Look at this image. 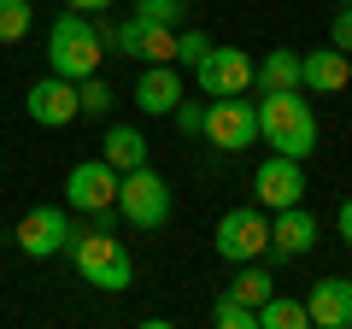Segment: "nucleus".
<instances>
[{
	"instance_id": "21",
	"label": "nucleus",
	"mask_w": 352,
	"mask_h": 329,
	"mask_svg": "<svg viewBox=\"0 0 352 329\" xmlns=\"http://www.w3.org/2000/svg\"><path fill=\"white\" fill-rule=\"evenodd\" d=\"M76 106H82V118H106L112 112V83H106L100 71L82 76V83H76Z\"/></svg>"
},
{
	"instance_id": "26",
	"label": "nucleus",
	"mask_w": 352,
	"mask_h": 329,
	"mask_svg": "<svg viewBox=\"0 0 352 329\" xmlns=\"http://www.w3.org/2000/svg\"><path fill=\"white\" fill-rule=\"evenodd\" d=\"M176 129H182V136H200V129H206V106L200 100H176Z\"/></svg>"
},
{
	"instance_id": "28",
	"label": "nucleus",
	"mask_w": 352,
	"mask_h": 329,
	"mask_svg": "<svg viewBox=\"0 0 352 329\" xmlns=\"http://www.w3.org/2000/svg\"><path fill=\"white\" fill-rule=\"evenodd\" d=\"M65 6H71V12H106L112 0H65Z\"/></svg>"
},
{
	"instance_id": "31",
	"label": "nucleus",
	"mask_w": 352,
	"mask_h": 329,
	"mask_svg": "<svg viewBox=\"0 0 352 329\" xmlns=\"http://www.w3.org/2000/svg\"><path fill=\"white\" fill-rule=\"evenodd\" d=\"M340 6H352V0H340Z\"/></svg>"
},
{
	"instance_id": "30",
	"label": "nucleus",
	"mask_w": 352,
	"mask_h": 329,
	"mask_svg": "<svg viewBox=\"0 0 352 329\" xmlns=\"http://www.w3.org/2000/svg\"><path fill=\"white\" fill-rule=\"evenodd\" d=\"M182 6H200V0H182Z\"/></svg>"
},
{
	"instance_id": "9",
	"label": "nucleus",
	"mask_w": 352,
	"mask_h": 329,
	"mask_svg": "<svg viewBox=\"0 0 352 329\" xmlns=\"http://www.w3.org/2000/svg\"><path fill=\"white\" fill-rule=\"evenodd\" d=\"M194 83H200L206 100H217V94H247L252 89V53L247 47H217L212 41V53L194 65Z\"/></svg>"
},
{
	"instance_id": "23",
	"label": "nucleus",
	"mask_w": 352,
	"mask_h": 329,
	"mask_svg": "<svg viewBox=\"0 0 352 329\" xmlns=\"http://www.w3.org/2000/svg\"><path fill=\"white\" fill-rule=\"evenodd\" d=\"M212 323L217 329H258V312L241 306L235 294H217V300H212Z\"/></svg>"
},
{
	"instance_id": "25",
	"label": "nucleus",
	"mask_w": 352,
	"mask_h": 329,
	"mask_svg": "<svg viewBox=\"0 0 352 329\" xmlns=\"http://www.w3.org/2000/svg\"><path fill=\"white\" fill-rule=\"evenodd\" d=\"M135 18H141V24H170L176 30V24H182V0H141Z\"/></svg>"
},
{
	"instance_id": "7",
	"label": "nucleus",
	"mask_w": 352,
	"mask_h": 329,
	"mask_svg": "<svg viewBox=\"0 0 352 329\" xmlns=\"http://www.w3.org/2000/svg\"><path fill=\"white\" fill-rule=\"evenodd\" d=\"M71 212L65 206H30L24 217H18L12 241H18V253L24 259H59L65 247H71Z\"/></svg>"
},
{
	"instance_id": "13",
	"label": "nucleus",
	"mask_w": 352,
	"mask_h": 329,
	"mask_svg": "<svg viewBox=\"0 0 352 329\" xmlns=\"http://www.w3.org/2000/svg\"><path fill=\"white\" fill-rule=\"evenodd\" d=\"M352 83V53H340L335 41L329 47H305L300 53V89L311 94H340Z\"/></svg>"
},
{
	"instance_id": "1",
	"label": "nucleus",
	"mask_w": 352,
	"mask_h": 329,
	"mask_svg": "<svg viewBox=\"0 0 352 329\" xmlns=\"http://www.w3.org/2000/svg\"><path fill=\"white\" fill-rule=\"evenodd\" d=\"M258 141L288 159H311L317 153V112L300 100V89H270L258 94Z\"/></svg>"
},
{
	"instance_id": "6",
	"label": "nucleus",
	"mask_w": 352,
	"mask_h": 329,
	"mask_svg": "<svg viewBox=\"0 0 352 329\" xmlns=\"http://www.w3.org/2000/svg\"><path fill=\"white\" fill-rule=\"evenodd\" d=\"M212 147L223 153H247L252 141H258V106L247 100V94H217L212 106H206V129H200Z\"/></svg>"
},
{
	"instance_id": "5",
	"label": "nucleus",
	"mask_w": 352,
	"mask_h": 329,
	"mask_svg": "<svg viewBox=\"0 0 352 329\" xmlns=\"http://www.w3.org/2000/svg\"><path fill=\"white\" fill-rule=\"evenodd\" d=\"M212 247L229 265L264 259V247H270V217H264V206H235V212H223L217 229H212Z\"/></svg>"
},
{
	"instance_id": "24",
	"label": "nucleus",
	"mask_w": 352,
	"mask_h": 329,
	"mask_svg": "<svg viewBox=\"0 0 352 329\" xmlns=\"http://www.w3.org/2000/svg\"><path fill=\"white\" fill-rule=\"evenodd\" d=\"M206 53H212V36H206V30H176V65H200Z\"/></svg>"
},
{
	"instance_id": "8",
	"label": "nucleus",
	"mask_w": 352,
	"mask_h": 329,
	"mask_svg": "<svg viewBox=\"0 0 352 329\" xmlns=\"http://www.w3.org/2000/svg\"><path fill=\"white\" fill-rule=\"evenodd\" d=\"M65 206L71 212H88V217H112V206H118V171L106 159H82L65 177Z\"/></svg>"
},
{
	"instance_id": "27",
	"label": "nucleus",
	"mask_w": 352,
	"mask_h": 329,
	"mask_svg": "<svg viewBox=\"0 0 352 329\" xmlns=\"http://www.w3.org/2000/svg\"><path fill=\"white\" fill-rule=\"evenodd\" d=\"M329 41H335L340 53H352V6H340V12L329 18Z\"/></svg>"
},
{
	"instance_id": "10",
	"label": "nucleus",
	"mask_w": 352,
	"mask_h": 329,
	"mask_svg": "<svg viewBox=\"0 0 352 329\" xmlns=\"http://www.w3.org/2000/svg\"><path fill=\"white\" fill-rule=\"evenodd\" d=\"M252 200H258L264 212L305 200V159H288V153L258 159V171H252Z\"/></svg>"
},
{
	"instance_id": "11",
	"label": "nucleus",
	"mask_w": 352,
	"mask_h": 329,
	"mask_svg": "<svg viewBox=\"0 0 352 329\" xmlns=\"http://www.w3.org/2000/svg\"><path fill=\"white\" fill-rule=\"evenodd\" d=\"M24 112H30V124H41V129L76 124V118H82V106H76V83L47 71L41 83H30V89H24Z\"/></svg>"
},
{
	"instance_id": "17",
	"label": "nucleus",
	"mask_w": 352,
	"mask_h": 329,
	"mask_svg": "<svg viewBox=\"0 0 352 329\" xmlns=\"http://www.w3.org/2000/svg\"><path fill=\"white\" fill-rule=\"evenodd\" d=\"M100 147H106L100 159L112 164L118 177H124V171H135V164H147V136H141L135 124H112V129H106V141H100Z\"/></svg>"
},
{
	"instance_id": "15",
	"label": "nucleus",
	"mask_w": 352,
	"mask_h": 329,
	"mask_svg": "<svg viewBox=\"0 0 352 329\" xmlns=\"http://www.w3.org/2000/svg\"><path fill=\"white\" fill-rule=\"evenodd\" d=\"M176 100H182V76H176V65H141L135 76V106L147 118H170Z\"/></svg>"
},
{
	"instance_id": "29",
	"label": "nucleus",
	"mask_w": 352,
	"mask_h": 329,
	"mask_svg": "<svg viewBox=\"0 0 352 329\" xmlns=\"http://www.w3.org/2000/svg\"><path fill=\"white\" fill-rule=\"evenodd\" d=\"M340 241H346V247H352V200L340 206Z\"/></svg>"
},
{
	"instance_id": "16",
	"label": "nucleus",
	"mask_w": 352,
	"mask_h": 329,
	"mask_svg": "<svg viewBox=\"0 0 352 329\" xmlns=\"http://www.w3.org/2000/svg\"><path fill=\"white\" fill-rule=\"evenodd\" d=\"M252 89H300V47H270L264 59H252Z\"/></svg>"
},
{
	"instance_id": "4",
	"label": "nucleus",
	"mask_w": 352,
	"mask_h": 329,
	"mask_svg": "<svg viewBox=\"0 0 352 329\" xmlns=\"http://www.w3.org/2000/svg\"><path fill=\"white\" fill-rule=\"evenodd\" d=\"M124 224L135 229H164L170 224V182L153 171V164H135V171H124L118 177V206H112Z\"/></svg>"
},
{
	"instance_id": "18",
	"label": "nucleus",
	"mask_w": 352,
	"mask_h": 329,
	"mask_svg": "<svg viewBox=\"0 0 352 329\" xmlns=\"http://www.w3.org/2000/svg\"><path fill=\"white\" fill-rule=\"evenodd\" d=\"M223 294H235V300L241 306H252V312H258V306L264 300H270V294H276V277H270V270H264L258 265V259H247V265H241L235 270V282H229V288Z\"/></svg>"
},
{
	"instance_id": "14",
	"label": "nucleus",
	"mask_w": 352,
	"mask_h": 329,
	"mask_svg": "<svg viewBox=\"0 0 352 329\" xmlns=\"http://www.w3.org/2000/svg\"><path fill=\"white\" fill-rule=\"evenodd\" d=\"M305 312L317 329H352V277H323L305 294Z\"/></svg>"
},
{
	"instance_id": "20",
	"label": "nucleus",
	"mask_w": 352,
	"mask_h": 329,
	"mask_svg": "<svg viewBox=\"0 0 352 329\" xmlns=\"http://www.w3.org/2000/svg\"><path fill=\"white\" fill-rule=\"evenodd\" d=\"M135 65H176V30L170 24H141V53Z\"/></svg>"
},
{
	"instance_id": "2",
	"label": "nucleus",
	"mask_w": 352,
	"mask_h": 329,
	"mask_svg": "<svg viewBox=\"0 0 352 329\" xmlns=\"http://www.w3.org/2000/svg\"><path fill=\"white\" fill-rule=\"evenodd\" d=\"M71 265L82 270L88 288H106V294H124L129 282H135V259H129V247L112 235V224H94V229H71Z\"/></svg>"
},
{
	"instance_id": "19",
	"label": "nucleus",
	"mask_w": 352,
	"mask_h": 329,
	"mask_svg": "<svg viewBox=\"0 0 352 329\" xmlns=\"http://www.w3.org/2000/svg\"><path fill=\"white\" fill-rule=\"evenodd\" d=\"M311 323V312H305V300H294V294H270V300L258 306V329H305Z\"/></svg>"
},
{
	"instance_id": "3",
	"label": "nucleus",
	"mask_w": 352,
	"mask_h": 329,
	"mask_svg": "<svg viewBox=\"0 0 352 329\" xmlns=\"http://www.w3.org/2000/svg\"><path fill=\"white\" fill-rule=\"evenodd\" d=\"M100 59H106V41H100V24H94L88 12L53 18V30H47V65H53V76L82 83V76L100 71Z\"/></svg>"
},
{
	"instance_id": "12",
	"label": "nucleus",
	"mask_w": 352,
	"mask_h": 329,
	"mask_svg": "<svg viewBox=\"0 0 352 329\" xmlns=\"http://www.w3.org/2000/svg\"><path fill=\"white\" fill-rule=\"evenodd\" d=\"M311 247H317V217L305 212L300 200L276 206V217H270V247H264V253L276 259V265H294V259H305Z\"/></svg>"
},
{
	"instance_id": "22",
	"label": "nucleus",
	"mask_w": 352,
	"mask_h": 329,
	"mask_svg": "<svg viewBox=\"0 0 352 329\" xmlns=\"http://www.w3.org/2000/svg\"><path fill=\"white\" fill-rule=\"evenodd\" d=\"M36 24V6L30 0H0V41H24Z\"/></svg>"
}]
</instances>
